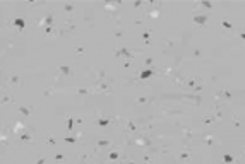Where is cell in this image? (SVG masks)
Returning a JSON list of instances; mask_svg holds the SVG:
<instances>
[{"label":"cell","mask_w":245,"mask_h":164,"mask_svg":"<svg viewBox=\"0 0 245 164\" xmlns=\"http://www.w3.org/2000/svg\"><path fill=\"white\" fill-rule=\"evenodd\" d=\"M207 19H209V16H207V14H202V16H194V17H192V22H196V24H206Z\"/></svg>","instance_id":"6da1fadb"},{"label":"cell","mask_w":245,"mask_h":164,"mask_svg":"<svg viewBox=\"0 0 245 164\" xmlns=\"http://www.w3.org/2000/svg\"><path fill=\"white\" fill-rule=\"evenodd\" d=\"M110 123H111L110 118H99V116H96V126H108Z\"/></svg>","instance_id":"7a4b0ae2"},{"label":"cell","mask_w":245,"mask_h":164,"mask_svg":"<svg viewBox=\"0 0 245 164\" xmlns=\"http://www.w3.org/2000/svg\"><path fill=\"white\" fill-rule=\"evenodd\" d=\"M51 21H53V16H51V14H48L45 19H39L38 24H41V26H43V24H46V28H48V26H51Z\"/></svg>","instance_id":"3957f363"},{"label":"cell","mask_w":245,"mask_h":164,"mask_svg":"<svg viewBox=\"0 0 245 164\" xmlns=\"http://www.w3.org/2000/svg\"><path fill=\"white\" fill-rule=\"evenodd\" d=\"M17 138H19V142H33V137L29 133H21Z\"/></svg>","instance_id":"277c9868"},{"label":"cell","mask_w":245,"mask_h":164,"mask_svg":"<svg viewBox=\"0 0 245 164\" xmlns=\"http://www.w3.org/2000/svg\"><path fill=\"white\" fill-rule=\"evenodd\" d=\"M58 72L62 74V75H72V70H70L69 67H65V65H62V67H58Z\"/></svg>","instance_id":"5b68a950"},{"label":"cell","mask_w":245,"mask_h":164,"mask_svg":"<svg viewBox=\"0 0 245 164\" xmlns=\"http://www.w3.org/2000/svg\"><path fill=\"white\" fill-rule=\"evenodd\" d=\"M199 80H201V79H199V77H196V79H187V80H185V84H187V86H189V87H196V86H197V82H199Z\"/></svg>","instance_id":"8992f818"},{"label":"cell","mask_w":245,"mask_h":164,"mask_svg":"<svg viewBox=\"0 0 245 164\" xmlns=\"http://www.w3.org/2000/svg\"><path fill=\"white\" fill-rule=\"evenodd\" d=\"M153 74H154V70H153V68H147V70H144V72L141 74V80H144L146 77H149V75H153Z\"/></svg>","instance_id":"52a82bcc"},{"label":"cell","mask_w":245,"mask_h":164,"mask_svg":"<svg viewBox=\"0 0 245 164\" xmlns=\"http://www.w3.org/2000/svg\"><path fill=\"white\" fill-rule=\"evenodd\" d=\"M22 128H24V123H22V121H16V126H14L12 130H14V133H17V132H21Z\"/></svg>","instance_id":"ba28073f"},{"label":"cell","mask_w":245,"mask_h":164,"mask_svg":"<svg viewBox=\"0 0 245 164\" xmlns=\"http://www.w3.org/2000/svg\"><path fill=\"white\" fill-rule=\"evenodd\" d=\"M9 82L12 84V86H21V79L17 77V75H14V77H10V79H9Z\"/></svg>","instance_id":"9c48e42d"},{"label":"cell","mask_w":245,"mask_h":164,"mask_svg":"<svg viewBox=\"0 0 245 164\" xmlns=\"http://www.w3.org/2000/svg\"><path fill=\"white\" fill-rule=\"evenodd\" d=\"M19 113L22 116H28V115H31V108H24V106H21L19 108Z\"/></svg>","instance_id":"30bf717a"},{"label":"cell","mask_w":245,"mask_h":164,"mask_svg":"<svg viewBox=\"0 0 245 164\" xmlns=\"http://www.w3.org/2000/svg\"><path fill=\"white\" fill-rule=\"evenodd\" d=\"M197 7H202V9H211V7H213V4H211V2H201V4H197Z\"/></svg>","instance_id":"8fae6325"},{"label":"cell","mask_w":245,"mask_h":164,"mask_svg":"<svg viewBox=\"0 0 245 164\" xmlns=\"http://www.w3.org/2000/svg\"><path fill=\"white\" fill-rule=\"evenodd\" d=\"M7 103H16V99H12L9 96H4L2 97V104H7Z\"/></svg>","instance_id":"7c38bea8"},{"label":"cell","mask_w":245,"mask_h":164,"mask_svg":"<svg viewBox=\"0 0 245 164\" xmlns=\"http://www.w3.org/2000/svg\"><path fill=\"white\" fill-rule=\"evenodd\" d=\"M65 123H67V130H69V132H70V130H72V126H74V120H72V118H70V116H69V118H67V121H65Z\"/></svg>","instance_id":"4fadbf2b"},{"label":"cell","mask_w":245,"mask_h":164,"mask_svg":"<svg viewBox=\"0 0 245 164\" xmlns=\"http://www.w3.org/2000/svg\"><path fill=\"white\" fill-rule=\"evenodd\" d=\"M149 101H151L149 97H137L136 103H139V104H146V103H149Z\"/></svg>","instance_id":"5bb4252c"},{"label":"cell","mask_w":245,"mask_h":164,"mask_svg":"<svg viewBox=\"0 0 245 164\" xmlns=\"http://www.w3.org/2000/svg\"><path fill=\"white\" fill-rule=\"evenodd\" d=\"M147 16H151V17H158V16H159V10H158V9L149 10V12H147Z\"/></svg>","instance_id":"9a60e30c"},{"label":"cell","mask_w":245,"mask_h":164,"mask_svg":"<svg viewBox=\"0 0 245 164\" xmlns=\"http://www.w3.org/2000/svg\"><path fill=\"white\" fill-rule=\"evenodd\" d=\"M14 24H16V26H17L19 29L24 28V21H21V19H14Z\"/></svg>","instance_id":"2e32d148"},{"label":"cell","mask_w":245,"mask_h":164,"mask_svg":"<svg viewBox=\"0 0 245 164\" xmlns=\"http://www.w3.org/2000/svg\"><path fill=\"white\" fill-rule=\"evenodd\" d=\"M108 159H111V161H113V159H120V155H118L117 152H110V154H108Z\"/></svg>","instance_id":"e0dca14e"},{"label":"cell","mask_w":245,"mask_h":164,"mask_svg":"<svg viewBox=\"0 0 245 164\" xmlns=\"http://www.w3.org/2000/svg\"><path fill=\"white\" fill-rule=\"evenodd\" d=\"M64 140H65V142H69V144H74V142L77 140V137H65Z\"/></svg>","instance_id":"ac0fdd59"},{"label":"cell","mask_w":245,"mask_h":164,"mask_svg":"<svg viewBox=\"0 0 245 164\" xmlns=\"http://www.w3.org/2000/svg\"><path fill=\"white\" fill-rule=\"evenodd\" d=\"M223 161H225V162H233V161H235V157H233V155H225V157H223Z\"/></svg>","instance_id":"d6986e66"},{"label":"cell","mask_w":245,"mask_h":164,"mask_svg":"<svg viewBox=\"0 0 245 164\" xmlns=\"http://www.w3.org/2000/svg\"><path fill=\"white\" fill-rule=\"evenodd\" d=\"M46 140H48V144H51V145H55V144H57V140H55V138H53L51 135H46Z\"/></svg>","instance_id":"ffe728a7"},{"label":"cell","mask_w":245,"mask_h":164,"mask_svg":"<svg viewBox=\"0 0 245 164\" xmlns=\"http://www.w3.org/2000/svg\"><path fill=\"white\" fill-rule=\"evenodd\" d=\"M223 26H225V28L228 29V31H231V29H233V26H231L230 22H226V21H223Z\"/></svg>","instance_id":"44dd1931"},{"label":"cell","mask_w":245,"mask_h":164,"mask_svg":"<svg viewBox=\"0 0 245 164\" xmlns=\"http://www.w3.org/2000/svg\"><path fill=\"white\" fill-rule=\"evenodd\" d=\"M72 10H74V5L67 4V5H65V12H72Z\"/></svg>","instance_id":"7402d4cb"},{"label":"cell","mask_w":245,"mask_h":164,"mask_svg":"<svg viewBox=\"0 0 245 164\" xmlns=\"http://www.w3.org/2000/svg\"><path fill=\"white\" fill-rule=\"evenodd\" d=\"M144 63H146L147 67H153V58H146V62H144Z\"/></svg>","instance_id":"603a6c76"},{"label":"cell","mask_w":245,"mask_h":164,"mask_svg":"<svg viewBox=\"0 0 245 164\" xmlns=\"http://www.w3.org/2000/svg\"><path fill=\"white\" fill-rule=\"evenodd\" d=\"M182 82H183V77H176L175 79V84H176V86H180Z\"/></svg>","instance_id":"cb8c5ba5"},{"label":"cell","mask_w":245,"mask_h":164,"mask_svg":"<svg viewBox=\"0 0 245 164\" xmlns=\"http://www.w3.org/2000/svg\"><path fill=\"white\" fill-rule=\"evenodd\" d=\"M204 144L211 145V144H213V138H211V137H207V138H204Z\"/></svg>","instance_id":"d4e9b609"},{"label":"cell","mask_w":245,"mask_h":164,"mask_svg":"<svg viewBox=\"0 0 245 164\" xmlns=\"http://www.w3.org/2000/svg\"><path fill=\"white\" fill-rule=\"evenodd\" d=\"M209 123H213V118H204V125H209Z\"/></svg>","instance_id":"484cf974"},{"label":"cell","mask_w":245,"mask_h":164,"mask_svg":"<svg viewBox=\"0 0 245 164\" xmlns=\"http://www.w3.org/2000/svg\"><path fill=\"white\" fill-rule=\"evenodd\" d=\"M180 159H183V161H185V159H189V152H183V154L180 155Z\"/></svg>","instance_id":"4316f807"},{"label":"cell","mask_w":245,"mask_h":164,"mask_svg":"<svg viewBox=\"0 0 245 164\" xmlns=\"http://www.w3.org/2000/svg\"><path fill=\"white\" fill-rule=\"evenodd\" d=\"M115 34H117V36H122V29H120V28H117V31H115Z\"/></svg>","instance_id":"83f0119b"},{"label":"cell","mask_w":245,"mask_h":164,"mask_svg":"<svg viewBox=\"0 0 245 164\" xmlns=\"http://www.w3.org/2000/svg\"><path fill=\"white\" fill-rule=\"evenodd\" d=\"M55 159H57V161H62V159H64V155H62V154H57V155H55Z\"/></svg>","instance_id":"f1b7e54d"},{"label":"cell","mask_w":245,"mask_h":164,"mask_svg":"<svg viewBox=\"0 0 245 164\" xmlns=\"http://www.w3.org/2000/svg\"><path fill=\"white\" fill-rule=\"evenodd\" d=\"M194 57H201V50H196L194 51Z\"/></svg>","instance_id":"f546056e"}]
</instances>
